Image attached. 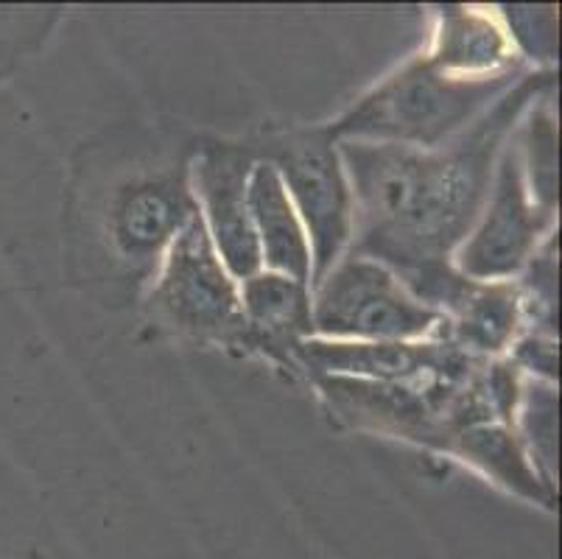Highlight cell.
<instances>
[{"label": "cell", "mask_w": 562, "mask_h": 559, "mask_svg": "<svg viewBox=\"0 0 562 559\" xmlns=\"http://www.w3.org/2000/svg\"><path fill=\"white\" fill-rule=\"evenodd\" d=\"M423 56L457 79H498L531 70L515 51L498 9L490 7L448 3L431 9V34Z\"/></svg>", "instance_id": "cell-12"}, {"label": "cell", "mask_w": 562, "mask_h": 559, "mask_svg": "<svg viewBox=\"0 0 562 559\" xmlns=\"http://www.w3.org/2000/svg\"><path fill=\"white\" fill-rule=\"evenodd\" d=\"M303 378H356L378 383L468 381L484 361L468 356L446 338L426 342H334L305 338L297 347Z\"/></svg>", "instance_id": "cell-10"}, {"label": "cell", "mask_w": 562, "mask_h": 559, "mask_svg": "<svg viewBox=\"0 0 562 559\" xmlns=\"http://www.w3.org/2000/svg\"><path fill=\"white\" fill-rule=\"evenodd\" d=\"M526 74L457 79L417 51L325 126L336 141L439 148L457 141Z\"/></svg>", "instance_id": "cell-3"}, {"label": "cell", "mask_w": 562, "mask_h": 559, "mask_svg": "<svg viewBox=\"0 0 562 559\" xmlns=\"http://www.w3.org/2000/svg\"><path fill=\"white\" fill-rule=\"evenodd\" d=\"M140 308L146 325L160 336L247 356L241 286L218 258L199 213L168 246Z\"/></svg>", "instance_id": "cell-5"}, {"label": "cell", "mask_w": 562, "mask_h": 559, "mask_svg": "<svg viewBox=\"0 0 562 559\" xmlns=\"http://www.w3.org/2000/svg\"><path fill=\"white\" fill-rule=\"evenodd\" d=\"M557 233V213L540 208L526 185L513 135L495 160L493 182L476 224L451 264L470 280L501 283L518 280L540 246Z\"/></svg>", "instance_id": "cell-8"}, {"label": "cell", "mask_w": 562, "mask_h": 559, "mask_svg": "<svg viewBox=\"0 0 562 559\" xmlns=\"http://www.w3.org/2000/svg\"><path fill=\"white\" fill-rule=\"evenodd\" d=\"M255 157L241 137L199 135L191 188L202 224L235 283L258 275L260 253L249 215V177Z\"/></svg>", "instance_id": "cell-9"}, {"label": "cell", "mask_w": 562, "mask_h": 559, "mask_svg": "<svg viewBox=\"0 0 562 559\" xmlns=\"http://www.w3.org/2000/svg\"><path fill=\"white\" fill-rule=\"evenodd\" d=\"M515 51L531 70H557V7H495Z\"/></svg>", "instance_id": "cell-18"}, {"label": "cell", "mask_w": 562, "mask_h": 559, "mask_svg": "<svg viewBox=\"0 0 562 559\" xmlns=\"http://www.w3.org/2000/svg\"><path fill=\"white\" fill-rule=\"evenodd\" d=\"M446 338L479 361L504 358L524 333L520 294L515 280L482 283L462 275L457 289L442 302Z\"/></svg>", "instance_id": "cell-13"}, {"label": "cell", "mask_w": 562, "mask_h": 559, "mask_svg": "<svg viewBox=\"0 0 562 559\" xmlns=\"http://www.w3.org/2000/svg\"><path fill=\"white\" fill-rule=\"evenodd\" d=\"M513 428L546 484L557 487V383L524 376Z\"/></svg>", "instance_id": "cell-17"}, {"label": "cell", "mask_w": 562, "mask_h": 559, "mask_svg": "<svg viewBox=\"0 0 562 559\" xmlns=\"http://www.w3.org/2000/svg\"><path fill=\"white\" fill-rule=\"evenodd\" d=\"M258 163L278 171L311 244V291L347 255L352 238V193L339 141L325 123L266 126L241 137Z\"/></svg>", "instance_id": "cell-6"}, {"label": "cell", "mask_w": 562, "mask_h": 559, "mask_svg": "<svg viewBox=\"0 0 562 559\" xmlns=\"http://www.w3.org/2000/svg\"><path fill=\"white\" fill-rule=\"evenodd\" d=\"M199 135L177 123H117L70 154L63 204L68 283L110 308L143 300L168 246L199 213Z\"/></svg>", "instance_id": "cell-1"}, {"label": "cell", "mask_w": 562, "mask_h": 559, "mask_svg": "<svg viewBox=\"0 0 562 559\" xmlns=\"http://www.w3.org/2000/svg\"><path fill=\"white\" fill-rule=\"evenodd\" d=\"M448 459L459 461L482 476L487 484L498 487L526 504L543 506L549 512L557 506V487L546 484L513 425H470L457 437Z\"/></svg>", "instance_id": "cell-14"}, {"label": "cell", "mask_w": 562, "mask_h": 559, "mask_svg": "<svg viewBox=\"0 0 562 559\" xmlns=\"http://www.w3.org/2000/svg\"><path fill=\"white\" fill-rule=\"evenodd\" d=\"M249 215L258 241L260 266L311 286V244L297 210L291 204L278 171L255 163L249 177Z\"/></svg>", "instance_id": "cell-15"}, {"label": "cell", "mask_w": 562, "mask_h": 559, "mask_svg": "<svg viewBox=\"0 0 562 559\" xmlns=\"http://www.w3.org/2000/svg\"><path fill=\"white\" fill-rule=\"evenodd\" d=\"M484 364L468 381L378 383L356 378H308V383L341 428L451 456L453 443L464 428L498 423L484 392Z\"/></svg>", "instance_id": "cell-4"}, {"label": "cell", "mask_w": 562, "mask_h": 559, "mask_svg": "<svg viewBox=\"0 0 562 559\" xmlns=\"http://www.w3.org/2000/svg\"><path fill=\"white\" fill-rule=\"evenodd\" d=\"M241 286V311L247 325V356L300 376L297 347L314 338L311 286L297 283L278 271L260 269Z\"/></svg>", "instance_id": "cell-11"}, {"label": "cell", "mask_w": 562, "mask_h": 559, "mask_svg": "<svg viewBox=\"0 0 562 559\" xmlns=\"http://www.w3.org/2000/svg\"><path fill=\"white\" fill-rule=\"evenodd\" d=\"M557 90L543 92L513 132V141L518 146L520 166H524L526 185H529L531 199L546 210L557 213V112H554Z\"/></svg>", "instance_id": "cell-16"}, {"label": "cell", "mask_w": 562, "mask_h": 559, "mask_svg": "<svg viewBox=\"0 0 562 559\" xmlns=\"http://www.w3.org/2000/svg\"><path fill=\"white\" fill-rule=\"evenodd\" d=\"M507 358L526 378L557 383V376H560V342H557L554 336L520 333L518 342L509 347Z\"/></svg>", "instance_id": "cell-19"}, {"label": "cell", "mask_w": 562, "mask_h": 559, "mask_svg": "<svg viewBox=\"0 0 562 559\" xmlns=\"http://www.w3.org/2000/svg\"><path fill=\"white\" fill-rule=\"evenodd\" d=\"M549 90H557V70H529L439 148L339 141L352 193L347 255L378 260L401 280L451 264L482 213L501 148Z\"/></svg>", "instance_id": "cell-2"}, {"label": "cell", "mask_w": 562, "mask_h": 559, "mask_svg": "<svg viewBox=\"0 0 562 559\" xmlns=\"http://www.w3.org/2000/svg\"><path fill=\"white\" fill-rule=\"evenodd\" d=\"M314 336L334 342H426L446 320L383 264L345 255L311 291Z\"/></svg>", "instance_id": "cell-7"}]
</instances>
